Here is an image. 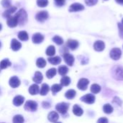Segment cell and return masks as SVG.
Returning <instances> with one entry per match:
<instances>
[{
  "label": "cell",
  "instance_id": "1",
  "mask_svg": "<svg viewBox=\"0 0 123 123\" xmlns=\"http://www.w3.org/2000/svg\"><path fill=\"white\" fill-rule=\"evenodd\" d=\"M19 25H25L27 22V14L24 9H21L15 14Z\"/></svg>",
  "mask_w": 123,
  "mask_h": 123
},
{
  "label": "cell",
  "instance_id": "2",
  "mask_svg": "<svg viewBox=\"0 0 123 123\" xmlns=\"http://www.w3.org/2000/svg\"><path fill=\"white\" fill-rule=\"evenodd\" d=\"M69 108V104L68 103H66V102H61V103H58V105H56L55 106V109L56 110L62 114V115H65L67 112H68V110Z\"/></svg>",
  "mask_w": 123,
  "mask_h": 123
},
{
  "label": "cell",
  "instance_id": "3",
  "mask_svg": "<svg viewBox=\"0 0 123 123\" xmlns=\"http://www.w3.org/2000/svg\"><path fill=\"white\" fill-rule=\"evenodd\" d=\"M37 109V103L35 101L29 100L25 105V110L29 112H35Z\"/></svg>",
  "mask_w": 123,
  "mask_h": 123
},
{
  "label": "cell",
  "instance_id": "4",
  "mask_svg": "<svg viewBox=\"0 0 123 123\" xmlns=\"http://www.w3.org/2000/svg\"><path fill=\"white\" fill-rule=\"evenodd\" d=\"M121 55H122V51L120 48H115L112 49L110 51V57L112 59H113L115 61L120 59L121 57Z\"/></svg>",
  "mask_w": 123,
  "mask_h": 123
},
{
  "label": "cell",
  "instance_id": "5",
  "mask_svg": "<svg viewBox=\"0 0 123 123\" xmlns=\"http://www.w3.org/2000/svg\"><path fill=\"white\" fill-rule=\"evenodd\" d=\"M89 84V81L87 79H81L79 82H78V84H77V87L78 89H79L80 90H82V91H85L87 87H88V85Z\"/></svg>",
  "mask_w": 123,
  "mask_h": 123
},
{
  "label": "cell",
  "instance_id": "6",
  "mask_svg": "<svg viewBox=\"0 0 123 123\" xmlns=\"http://www.w3.org/2000/svg\"><path fill=\"white\" fill-rule=\"evenodd\" d=\"M35 18L38 22H43L48 18V13L47 11H41L36 14Z\"/></svg>",
  "mask_w": 123,
  "mask_h": 123
},
{
  "label": "cell",
  "instance_id": "7",
  "mask_svg": "<svg viewBox=\"0 0 123 123\" xmlns=\"http://www.w3.org/2000/svg\"><path fill=\"white\" fill-rule=\"evenodd\" d=\"M81 100L86 104H93L95 102V97L93 95V94H86L84 96H83L81 98Z\"/></svg>",
  "mask_w": 123,
  "mask_h": 123
},
{
  "label": "cell",
  "instance_id": "8",
  "mask_svg": "<svg viewBox=\"0 0 123 123\" xmlns=\"http://www.w3.org/2000/svg\"><path fill=\"white\" fill-rule=\"evenodd\" d=\"M84 9V5H82L81 4H79V3H74V4H71L69 7V12H79V11H81Z\"/></svg>",
  "mask_w": 123,
  "mask_h": 123
},
{
  "label": "cell",
  "instance_id": "9",
  "mask_svg": "<svg viewBox=\"0 0 123 123\" xmlns=\"http://www.w3.org/2000/svg\"><path fill=\"white\" fill-rule=\"evenodd\" d=\"M63 58H64V61L68 66H72L74 65L75 59H74V57L72 55H71L70 53H64L63 54Z\"/></svg>",
  "mask_w": 123,
  "mask_h": 123
},
{
  "label": "cell",
  "instance_id": "10",
  "mask_svg": "<svg viewBox=\"0 0 123 123\" xmlns=\"http://www.w3.org/2000/svg\"><path fill=\"white\" fill-rule=\"evenodd\" d=\"M9 84V86L12 88L15 89V88L18 87L20 85V80L19 79V78L17 76H12V78H10Z\"/></svg>",
  "mask_w": 123,
  "mask_h": 123
},
{
  "label": "cell",
  "instance_id": "11",
  "mask_svg": "<svg viewBox=\"0 0 123 123\" xmlns=\"http://www.w3.org/2000/svg\"><path fill=\"white\" fill-rule=\"evenodd\" d=\"M114 76L116 79L123 80V68L122 67H117L114 71Z\"/></svg>",
  "mask_w": 123,
  "mask_h": 123
},
{
  "label": "cell",
  "instance_id": "12",
  "mask_svg": "<svg viewBox=\"0 0 123 123\" xmlns=\"http://www.w3.org/2000/svg\"><path fill=\"white\" fill-rule=\"evenodd\" d=\"M6 24L9 27H15L18 25V20L15 16L14 17L11 16V17L7 18Z\"/></svg>",
  "mask_w": 123,
  "mask_h": 123
},
{
  "label": "cell",
  "instance_id": "13",
  "mask_svg": "<svg viewBox=\"0 0 123 123\" xmlns=\"http://www.w3.org/2000/svg\"><path fill=\"white\" fill-rule=\"evenodd\" d=\"M32 39L35 44H40L44 40V36L40 33H35L32 35Z\"/></svg>",
  "mask_w": 123,
  "mask_h": 123
},
{
  "label": "cell",
  "instance_id": "14",
  "mask_svg": "<svg viewBox=\"0 0 123 123\" xmlns=\"http://www.w3.org/2000/svg\"><path fill=\"white\" fill-rule=\"evenodd\" d=\"M94 48L97 51H102L105 48V44L103 41L101 40H97L94 43Z\"/></svg>",
  "mask_w": 123,
  "mask_h": 123
},
{
  "label": "cell",
  "instance_id": "15",
  "mask_svg": "<svg viewBox=\"0 0 123 123\" xmlns=\"http://www.w3.org/2000/svg\"><path fill=\"white\" fill-rule=\"evenodd\" d=\"M17 10V7L16 6H9L8 8H6V9L4 12L3 13V17H5V18H8L9 17L12 16V14L14 13L15 11Z\"/></svg>",
  "mask_w": 123,
  "mask_h": 123
},
{
  "label": "cell",
  "instance_id": "16",
  "mask_svg": "<svg viewBox=\"0 0 123 123\" xmlns=\"http://www.w3.org/2000/svg\"><path fill=\"white\" fill-rule=\"evenodd\" d=\"M22 47V44L16 39H12L11 42V48L14 51L19 50Z\"/></svg>",
  "mask_w": 123,
  "mask_h": 123
},
{
  "label": "cell",
  "instance_id": "17",
  "mask_svg": "<svg viewBox=\"0 0 123 123\" xmlns=\"http://www.w3.org/2000/svg\"><path fill=\"white\" fill-rule=\"evenodd\" d=\"M79 42L77 40H68L67 41V46L72 50H76L78 47H79Z\"/></svg>",
  "mask_w": 123,
  "mask_h": 123
},
{
  "label": "cell",
  "instance_id": "18",
  "mask_svg": "<svg viewBox=\"0 0 123 123\" xmlns=\"http://www.w3.org/2000/svg\"><path fill=\"white\" fill-rule=\"evenodd\" d=\"M48 119L49 121L52 122V123H55L57 122L59 119V115L58 114L55 112V111H52L51 112H50L48 115Z\"/></svg>",
  "mask_w": 123,
  "mask_h": 123
},
{
  "label": "cell",
  "instance_id": "19",
  "mask_svg": "<svg viewBox=\"0 0 123 123\" xmlns=\"http://www.w3.org/2000/svg\"><path fill=\"white\" fill-rule=\"evenodd\" d=\"M24 101H25V97H22V96L18 95V96H16L14 98L13 104H14V105H15L17 107H19V106H21L23 104Z\"/></svg>",
  "mask_w": 123,
  "mask_h": 123
},
{
  "label": "cell",
  "instance_id": "20",
  "mask_svg": "<svg viewBox=\"0 0 123 123\" xmlns=\"http://www.w3.org/2000/svg\"><path fill=\"white\" fill-rule=\"evenodd\" d=\"M43 79V76L42 73L40 71H36L34 75V77L32 79L33 81L36 84H40L42 82Z\"/></svg>",
  "mask_w": 123,
  "mask_h": 123
},
{
  "label": "cell",
  "instance_id": "21",
  "mask_svg": "<svg viewBox=\"0 0 123 123\" xmlns=\"http://www.w3.org/2000/svg\"><path fill=\"white\" fill-rule=\"evenodd\" d=\"M40 92V87L37 84H32L29 88V93L31 95H36Z\"/></svg>",
  "mask_w": 123,
  "mask_h": 123
},
{
  "label": "cell",
  "instance_id": "22",
  "mask_svg": "<svg viewBox=\"0 0 123 123\" xmlns=\"http://www.w3.org/2000/svg\"><path fill=\"white\" fill-rule=\"evenodd\" d=\"M48 61L50 63L53 64V65H58L59 63H61V58L59 56H55V57H50L48 58Z\"/></svg>",
  "mask_w": 123,
  "mask_h": 123
},
{
  "label": "cell",
  "instance_id": "23",
  "mask_svg": "<svg viewBox=\"0 0 123 123\" xmlns=\"http://www.w3.org/2000/svg\"><path fill=\"white\" fill-rule=\"evenodd\" d=\"M73 112L76 116H81L84 113V111L79 105H75L73 107Z\"/></svg>",
  "mask_w": 123,
  "mask_h": 123
},
{
  "label": "cell",
  "instance_id": "24",
  "mask_svg": "<svg viewBox=\"0 0 123 123\" xmlns=\"http://www.w3.org/2000/svg\"><path fill=\"white\" fill-rule=\"evenodd\" d=\"M49 90H50L49 86L48 84H43L42 86H41V89H40V94L42 96H45L48 93Z\"/></svg>",
  "mask_w": 123,
  "mask_h": 123
},
{
  "label": "cell",
  "instance_id": "25",
  "mask_svg": "<svg viewBox=\"0 0 123 123\" xmlns=\"http://www.w3.org/2000/svg\"><path fill=\"white\" fill-rule=\"evenodd\" d=\"M18 38L22 41H27L29 39V35L27 32L21 31L18 33Z\"/></svg>",
  "mask_w": 123,
  "mask_h": 123
},
{
  "label": "cell",
  "instance_id": "26",
  "mask_svg": "<svg viewBox=\"0 0 123 123\" xmlns=\"http://www.w3.org/2000/svg\"><path fill=\"white\" fill-rule=\"evenodd\" d=\"M11 62L9 61V59L6 58V59H4L2 60L1 62H0V69H5L7 67L10 66H11Z\"/></svg>",
  "mask_w": 123,
  "mask_h": 123
},
{
  "label": "cell",
  "instance_id": "27",
  "mask_svg": "<svg viewBox=\"0 0 123 123\" xmlns=\"http://www.w3.org/2000/svg\"><path fill=\"white\" fill-rule=\"evenodd\" d=\"M76 94V92L75 90L74 89H70V90H68L66 94H65V97L68 99H72L75 97Z\"/></svg>",
  "mask_w": 123,
  "mask_h": 123
},
{
  "label": "cell",
  "instance_id": "28",
  "mask_svg": "<svg viewBox=\"0 0 123 123\" xmlns=\"http://www.w3.org/2000/svg\"><path fill=\"white\" fill-rule=\"evenodd\" d=\"M56 73H57V70L55 68H50L46 72V76H47L48 79H52V78H53L56 75Z\"/></svg>",
  "mask_w": 123,
  "mask_h": 123
},
{
  "label": "cell",
  "instance_id": "29",
  "mask_svg": "<svg viewBox=\"0 0 123 123\" xmlns=\"http://www.w3.org/2000/svg\"><path fill=\"white\" fill-rule=\"evenodd\" d=\"M71 83V79L67 76H63L62 79H61V84L63 86H67Z\"/></svg>",
  "mask_w": 123,
  "mask_h": 123
},
{
  "label": "cell",
  "instance_id": "30",
  "mask_svg": "<svg viewBox=\"0 0 123 123\" xmlns=\"http://www.w3.org/2000/svg\"><path fill=\"white\" fill-rule=\"evenodd\" d=\"M36 66L38 68H43L46 66V61L43 58H39L36 61Z\"/></svg>",
  "mask_w": 123,
  "mask_h": 123
},
{
  "label": "cell",
  "instance_id": "31",
  "mask_svg": "<svg viewBox=\"0 0 123 123\" xmlns=\"http://www.w3.org/2000/svg\"><path fill=\"white\" fill-rule=\"evenodd\" d=\"M58 74H59L60 75H61V76H65L66 74H68V67H66V66H60V67L58 68Z\"/></svg>",
  "mask_w": 123,
  "mask_h": 123
},
{
  "label": "cell",
  "instance_id": "32",
  "mask_svg": "<svg viewBox=\"0 0 123 123\" xmlns=\"http://www.w3.org/2000/svg\"><path fill=\"white\" fill-rule=\"evenodd\" d=\"M62 87H63V86L61 84H54L51 87V91H52L53 94L55 95L56 93L59 92L62 89Z\"/></svg>",
  "mask_w": 123,
  "mask_h": 123
},
{
  "label": "cell",
  "instance_id": "33",
  "mask_svg": "<svg viewBox=\"0 0 123 123\" xmlns=\"http://www.w3.org/2000/svg\"><path fill=\"white\" fill-rule=\"evenodd\" d=\"M55 53V48L53 45H50L46 50V54L48 56H53Z\"/></svg>",
  "mask_w": 123,
  "mask_h": 123
},
{
  "label": "cell",
  "instance_id": "34",
  "mask_svg": "<svg viewBox=\"0 0 123 123\" xmlns=\"http://www.w3.org/2000/svg\"><path fill=\"white\" fill-rule=\"evenodd\" d=\"M101 91V86L97 84H94L91 86V92L94 94H98Z\"/></svg>",
  "mask_w": 123,
  "mask_h": 123
},
{
  "label": "cell",
  "instance_id": "35",
  "mask_svg": "<svg viewBox=\"0 0 123 123\" xmlns=\"http://www.w3.org/2000/svg\"><path fill=\"white\" fill-rule=\"evenodd\" d=\"M103 110L106 114H111L113 112V107L110 104H106L104 105Z\"/></svg>",
  "mask_w": 123,
  "mask_h": 123
},
{
  "label": "cell",
  "instance_id": "36",
  "mask_svg": "<svg viewBox=\"0 0 123 123\" xmlns=\"http://www.w3.org/2000/svg\"><path fill=\"white\" fill-rule=\"evenodd\" d=\"M53 41L55 43H56L57 45H62V44L63 43V38H62L61 37L58 36V35H55V37H53Z\"/></svg>",
  "mask_w": 123,
  "mask_h": 123
},
{
  "label": "cell",
  "instance_id": "37",
  "mask_svg": "<svg viewBox=\"0 0 123 123\" xmlns=\"http://www.w3.org/2000/svg\"><path fill=\"white\" fill-rule=\"evenodd\" d=\"M25 121L23 117L20 115H15L13 118V123H22Z\"/></svg>",
  "mask_w": 123,
  "mask_h": 123
},
{
  "label": "cell",
  "instance_id": "38",
  "mask_svg": "<svg viewBox=\"0 0 123 123\" xmlns=\"http://www.w3.org/2000/svg\"><path fill=\"white\" fill-rule=\"evenodd\" d=\"M37 4L40 7H45L48 4V0H37Z\"/></svg>",
  "mask_w": 123,
  "mask_h": 123
},
{
  "label": "cell",
  "instance_id": "39",
  "mask_svg": "<svg viewBox=\"0 0 123 123\" xmlns=\"http://www.w3.org/2000/svg\"><path fill=\"white\" fill-rule=\"evenodd\" d=\"M11 2H12V0H2L1 4L3 7L8 8V7L11 6Z\"/></svg>",
  "mask_w": 123,
  "mask_h": 123
},
{
  "label": "cell",
  "instance_id": "40",
  "mask_svg": "<svg viewBox=\"0 0 123 123\" xmlns=\"http://www.w3.org/2000/svg\"><path fill=\"white\" fill-rule=\"evenodd\" d=\"M97 1H98V0H85V2L88 6L95 5L97 3Z\"/></svg>",
  "mask_w": 123,
  "mask_h": 123
},
{
  "label": "cell",
  "instance_id": "41",
  "mask_svg": "<svg viewBox=\"0 0 123 123\" xmlns=\"http://www.w3.org/2000/svg\"><path fill=\"white\" fill-rule=\"evenodd\" d=\"M55 3L58 6H62L65 4V0H54Z\"/></svg>",
  "mask_w": 123,
  "mask_h": 123
},
{
  "label": "cell",
  "instance_id": "42",
  "mask_svg": "<svg viewBox=\"0 0 123 123\" xmlns=\"http://www.w3.org/2000/svg\"><path fill=\"white\" fill-rule=\"evenodd\" d=\"M118 27L120 29V35H122L121 37L123 38V25L122 23H118Z\"/></svg>",
  "mask_w": 123,
  "mask_h": 123
},
{
  "label": "cell",
  "instance_id": "43",
  "mask_svg": "<svg viewBox=\"0 0 123 123\" xmlns=\"http://www.w3.org/2000/svg\"><path fill=\"white\" fill-rule=\"evenodd\" d=\"M42 106H43V108L48 109V108H50V104L48 102H43V104H42Z\"/></svg>",
  "mask_w": 123,
  "mask_h": 123
},
{
  "label": "cell",
  "instance_id": "44",
  "mask_svg": "<svg viewBox=\"0 0 123 123\" xmlns=\"http://www.w3.org/2000/svg\"><path fill=\"white\" fill-rule=\"evenodd\" d=\"M98 123H108V120L105 117H102L99 120H98Z\"/></svg>",
  "mask_w": 123,
  "mask_h": 123
},
{
  "label": "cell",
  "instance_id": "45",
  "mask_svg": "<svg viewBox=\"0 0 123 123\" xmlns=\"http://www.w3.org/2000/svg\"><path fill=\"white\" fill-rule=\"evenodd\" d=\"M118 4H123V0H115Z\"/></svg>",
  "mask_w": 123,
  "mask_h": 123
},
{
  "label": "cell",
  "instance_id": "46",
  "mask_svg": "<svg viewBox=\"0 0 123 123\" xmlns=\"http://www.w3.org/2000/svg\"><path fill=\"white\" fill-rule=\"evenodd\" d=\"M1 29H2V25H1V24L0 23V31L1 30Z\"/></svg>",
  "mask_w": 123,
  "mask_h": 123
},
{
  "label": "cell",
  "instance_id": "47",
  "mask_svg": "<svg viewBox=\"0 0 123 123\" xmlns=\"http://www.w3.org/2000/svg\"><path fill=\"white\" fill-rule=\"evenodd\" d=\"M122 24L123 25V19H122Z\"/></svg>",
  "mask_w": 123,
  "mask_h": 123
},
{
  "label": "cell",
  "instance_id": "48",
  "mask_svg": "<svg viewBox=\"0 0 123 123\" xmlns=\"http://www.w3.org/2000/svg\"><path fill=\"white\" fill-rule=\"evenodd\" d=\"M0 47H1V42H0Z\"/></svg>",
  "mask_w": 123,
  "mask_h": 123
},
{
  "label": "cell",
  "instance_id": "49",
  "mask_svg": "<svg viewBox=\"0 0 123 123\" xmlns=\"http://www.w3.org/2000/svg\"><path fill=\"white\" fill-rule=\"evenodd\" d=\"M105 1H107V0H105Z\"/></svg>",
  "mask_w": 123,
  "mask_h": 123
}]
</instances>
